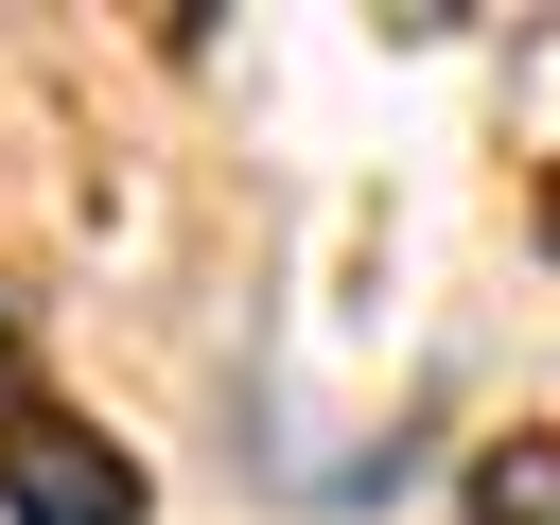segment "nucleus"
Returning a JSON list of instances; mask_svg holds the SVG:
<instances>
[{
  "label": "nucleus",
  "mask_w": 560,
  "mask_h": 525,
  "mask_svg": "<svg viewBox=\"0 0 560 525\" xmlns=\"http://www.w3.org/2000/svg\"><path fill=\"white\" fill-rule=\"evenodd\" d=\"M0 525H140V455L88 420H0Z\"/></svg>",
  "instance_id": "f257e3e1"
},
{
  "label": "nucleus",
  "mask_w": 560,
  "mask_h": 525,
  "mask_svg": "<svg viewBox=\"0 0 560 525\" xmlns=\"http://www.w3.org/2000/svg\"><path fill=\"white\" fill-rule=\"evenodd\" d=\"M472 525H560V438H508L472 472Z\"/></svg>",
  "instance_id": "f03ea898"
},
{
  "label": "nucleus",
  "mask_w": 560,
  "mask_h": 525,
  "mask_svg": "<svg viewBox=\"0 0 560 525\" xmlns=\"http://www.w3.org/2000/svg\"><path fill=\"white\" fill-rule=\"evenodd\" d=\"M0 420H35V332H18V298H0Z\"/></svg>",
  "instance_id": "7ed1b4c3"
}]
</instances>
